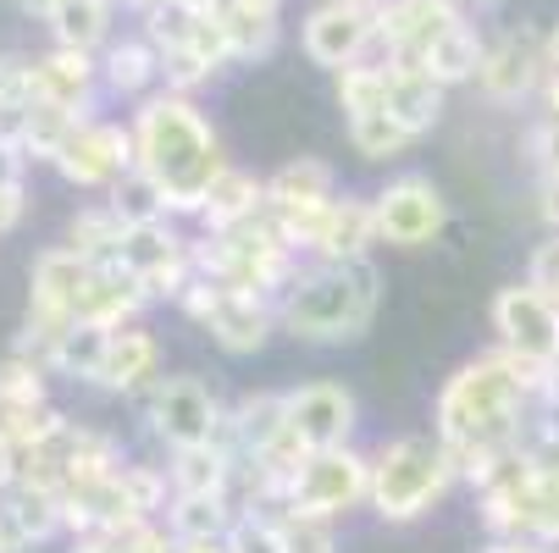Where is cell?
Wrapping results in <instances>:
<instances>
[{
  "mask_svg": "<svg viewBox=\"0 0 559 553\" xmlns=\"http://www.w3.org/2000/svg\"><path fill=\"white\" fill-rule=\"evenodd\" d=\"M45 399H50V365L12 349L0 360V410L7 405H45Z\"/></svg>",
  "mask_w": 559,
  "mask_h": 553,
  "instance_id": "d590c367",
  "label": "cell"
},
{
  "mask_svg": "<svg viewBox=\"0 0 559 553\" xmlns=\"http://www.w3.org/2000/svg\"><path fill=\"white\" fill-rule=\"evenodd\" d=\"M128 167H139V149H133V122H84L67 149L56 155V172L72 189H111Z\"/></svg>",
  "mask_w": 559,
  "mask_h": 553,
  "instance_id": "30bf717a",
  "label": "cell"
},
{
  "mask_svg": "<svg viewBox=\"0 0 559 553\" xmlns=\"http://www.w3.org/2000/svg\"><path fill=\"white\" fill-rule=\"evenodd\" d=\"M299 39H305V56L328 72L366 61L377 45V0H316Z\"/></svg>",
  "mask_w": 559,
  "mask_h": 553,
  "instance_id": "8992f818",
  "label": "cell"
},
{
  "mask_svg": "<svg viewBox=\"0 0 559 553\" xmlns=\"http://www.w3.org/2000/svg\"><path fill=\"white\" fill-rule=\"evenodd\" d=\"M255 216H266V183L250 178V172H238V167H227L211 183L205 205H200V227L205 232H233V227H245Z\"/></svg>",
  "mask_w": 559,
  "mask_h": 553,
  "instance_id": "44dd1931",
  "label": "cell"
},
{
  "mask_svg": "<svg viewBox=\"0 0 559 553\" xmlns=\"http://www.w3.org/2000/svg\"><path fill=\"white\" fill-rule=\"evenodd\" d=\"M122 232H128V221H122L111 205H90V211L72 216L67 244H72L78 255H90V261H111V255L122 250Z\"/></svg>",
  "mask_w": 559,
  "mask_h": 553,
  "instance_id": "d6a6232c",
  "label": "cell"
},
{
  "mask_svg": "<svg viewBox=\"0 0 559 553\" xmlns=\"http://www.w3.org/2000/svg\"><path fill=\"white\" fill-rule=\"evenodd\" d=\"M155 360H162V349H155V338L144 333V327H117L111 333V349H106V371H100V382L95 387H106V393H139V387H150L155 382Z\"/></svg>",
  "mask_w": 559,
  "mask_h": 553,
  "instance_id": "603a6c76",
  "label": "cell"
},
{
  "mask_svg": "<svg viewBox=\"0 0 559 553\" xmlns=\"http://www.w3.org/2000/svg\"><path fill=\"white\" fill-rule=\"evenodd\" d=\"M133 149H139V172L162 183L173 216H200L211 183L227 172L216 128L205 122L194 95H178V89H150L139 100Z\"/></svg>",
  "mask_w": 559,
  "mask_h": 553,
  "instance_id": "7a4b0ae2",
  "label": "cell"
},
{
  "mask_svg": "<svg viewBox=\"0 0 559 553\" xmlns=\"http://www.w3.org/2000/svg\"><path fill=\"white\" fill-rule=\"evenodd\" d=\"M277 327L283 322H277V299L272 293L227 288V282H222V304L211 310V322H205V333L216 338L222 354H261Z\"/></svg>",
  "mask_w": 559,
  "mask_h": 553,
  "instance_id": "5bb4252c",
  "label": "cell"
},
{
  "mask_svg": "<svg viewBox=\"0 0 559 553\" xmlns=\"http://www.w3.org/2000/svg\"><path fill=\"white\" fill-rule=\"evenodd\" d=\"M554 299H559V288H554Z\"/></svg>",
  "mask_w": 559,
  "mask_h": 553,
  "instance_id": "6125c7cd",
  "label": "cell"
},
{
  "mask_svg": "<svg viewBox=\"0 0 559 553\" xmlns=\"http://www.w3.org/2000/svg\"><path fill=\"white\" fill-rule=\"evenodd\" d=\"M227 553H288L277 515H238L227 531Z\"/></svg>",
  "mask_w": 559,
  "mask_h": 553,
  "instance_id": "b9f144b4",
  "label": "cell"
},
{
  "mask_svg": "<svg viewBox=\"0 0 559 553\" xmlns=\"http://www.w3.org/2000/svg\"><path fill=\"white\" fill-rule=\"evenodd\" d=\"M222 304V282H211V277H189V288L178 293V310L189 315V322H211V310Z\"/></svg>",
  "mask_w": 559,
  "mask_h": 553,
  "instance_id": "bcb514c9",
  "label": "cell"
},
{
  "mask_svg": "<svg viewBox=\"0 0 559 553\" xmlns=\"http://www.w3.org/2000/svg\"><path fill=\"white\" fill-rule=\"evenodd\" d=\"M56 454L67 465V488H95L122 470V448L106 432H84V426H67L56 437Z\"/></svg>",
  "mask_w": 559,
  "mask_h": 553,
  "instance_id": "d4e9b609",
  "label": "cell"
},
{
  "mask_svg": "<svg viewBox=\"0 0 559 553\" xmlns=\"http://www.w3.org/2000/svg\"><path fill=\"white\" fill-rule=\"evenodd\" d=\"M139 17H144V39H150L155 50H178V45H189V39H194V23H200V12L183 7V0H155V7L139 12Z\"/></svg>",
  "mask_w": 559,
  "mask_h": 553,
  "instance_id": "f35d334b",
  "label": "cell"
},
{
  "mask_svg": "<svg viewBox=\"0 0 559 553\" xmlns=\"http://www.w3.org/2000/svg\"><path fill=\"white\" fill-rule=\"evenodd\" d=\"M493 333H499V349H510L521 360H537V365H554L559 360V299H548L532 282L499 288Z\"/></svg>",
  "mask_w": 559,
  "mask_h": 553,
  "instance_id": "ba28073f",
  "label": "cell"
},
{
  "mask_svg": "<svg viewBox=\"0 0 559 553\" xmlns=\"http://www.w3.org/2000/svg\"><path fill=\"white\" fill-rule=\"evenodd\" d=\"M382 277L371 255L360 261H316L277 293V322L299 344H355L377 322Z\"/></svg>",
  "mask_w": 559,
  "mask_h": 553,
  "instance_id": "3957f363",
  "label": "cell"
},
{
  "mask_svg": "<svg viewBox=\"0 0 559 553\" xmlns=\"http://www.w3.org/2000/svg\"><path fill=\"white\" fill-rule=\"evenodd\" d=\"M117 482H122V493H128V504L139 515H162L173 504V477H167V470H155V465H122Z\"/></svg>",
  "mask_w": 559,
  "mask_h": 553,
  "instance_id": "ab89813d",
  "label": "cell"
},
{
  "mask_svg": "<svg viewBox=\"0 0 559 553\" xmlns=\"http://www.w3.org/2000/svg\"><path fill=\"white\" fill-rule=\"evenodd\" d=\"M377 244V205L371 200H333L322 216V232H316L310 255L316 261H360Z\"/></svg>",
  "mask_w": 559,
  "mask_h": 553,
  "instance_id": "ac0fdd59",
  "label": "cell"
},
{
  "mask_svg": "<svg viewBox=\"0 0 559 553\" xmlns=\"http://www.w3.org/2000/svg\"><path fill=\"white\" fill-rule=\"evenodd\" d=\"M460 482V465L443 437H393L371 454V509L393 526L427 515Z\"/></svg>",
  "mask_w": 559,
  "mask_h": 553,
  "instance_id": "277c9868",
  "label": "cell"
},
{
  "mask_svg": "<svg viewBox=\"0 0 559 553\" xmlns=\"http://www.w3.org/2000/svg\"><path fill=\"white\" fill-rule=\"evenodd\" d=\"M443 95H449V89L438 84L427 67L388 61V100H382V111H388L399 128H411L416 139L438 128V117H443Z\"/></svg>",
  "mask_w": 559,
  "mask_h": 553,
  "instance_id": "9a60e30c",
  "label": "cell"
},
{
  "mask_svg": "<svg viewBox=\"0 0 559 553\" xmlns=\"http://www.w3.org/2000/svg\"><path fill=\"white\" fill-rule=\"evenodd\" d=\"M355 393L338 382H305L288 393V432L316 454V448H344L355 437Z\"/></svg>",
  "mask_w": 559,
  "mask_h": 553,
  "instance_id": "4fadbf2b",
  "label": "cell"
},
{
  "mask_svg": "<svg viewBox=\"0 0 559 553\" xmlns=\"http://www.w3.org/2000/svg\"><path fill=\"white\" fill-rule=\"evenodd\" d=\"M56 7H61V0H17V12H23V17H39V23H50Z\"/></svg>",
  "mask_w": 559,
  "mask_h": 553,
  "instance_id": "11a10c76",
  "label": "cell"
},
{
  "mask_svg": "<svg viewBox=\"0 0 559 553\" xmlns=\"http://www.w3.org/2000/svg\"><path fill=\"white\" fill-rule=\"evenodd\" d=\"M283 432H288V393H245V399L222 416L216 443H227L233 454H261Z\"/></svg>",
  "mask_w": 559,
  "mask_h": 553,
  "instance_id": "2e32d148",
  "label": "cell"
},
{
  "mask_svg": "<svg viewBox=\"0 0 559 553\" xmlns=\"http://www.w3.org/2000/svg\"><path fill=\"white\" fill-rule=\"evenodd\" d=\"M28 89V61L23 56H0V106H7V100H17ZM28 100V95H23Z\"/></svg>",
  "mask_w": 559,
  "mask_h": 553,
  "instance_id": "c3c4849f",
  "label": "cell"
},
{
  "mask_svg": "<svg viewBox=\"0 0 559 553\" xmlns=\"http://www.w3.org/2000/svg\"><path fill=\"white\" fill-rule=\"evenodd\" d=\"M349 144H355V155H366V161H388V155L411 149L416 133L399 128L388 111H355L349 117Z\"/></svg>",
  "mask_w": 559,
  "mask_h": 553,
  "instance_id": "e575fe53",
  "label": "cell"
},
{
  "mask_svg": "<svg viewBox=\"0 0 559 553\" xmlns=\"http://www.w3.org/2000/svg\"><path fill=\"white\" fill-rule=\"evenodd\" d=\"M465 7H493V0H465Z\"/></svg>",
  "mask_w": 559,
  "mask_h": 553,
  "instance_id": "91938a15",
  "label": "cell"
},
{
  "mask_svg": "<svg viewBox=\"0 0 559 553\" xmlns=\"http://www.w3.org/2000/svg\"><path fill=\"white\" fill-rule=\"evenodd\" d=\"M178 553H227V537H189L178 542Z\"/></svg>",
  "mask_w": 559,
  "mask_h": 553,
  "instance_id": "f5cc1de1",
  "label": "cell"
},
{
  "mask_svg": "<svg viewBox=\"0 0 559 553\" xmlns=\"http://www.w3.org/2000/svg\"><path fill=\"white\" fill-rule=\"evenodd\" d=\"M526 537L559 548V470H537L532 465V477H526Z\"/></svg>",
  "mask_w": 559,
  "mask_h": 553,
  "instance_id": "8d00e7d4",
  "label": "cell"
},
{
  "mask_svg": "<svg viewBox=\"0 0 559 553\" xmlns=\"http://www.w3.org/2000/svg\"><path fill=\"white\" fill-rule=\"evenodd\" d=\"M233 470H238V454L227 443H189V448H173V493H227L233 488Z\"/></svg>",
  "mask_w": 559,
  "mask_h": 553,
  "instance_id": "cb8c5ba5",
  "label": "cell"
},
{
  "mask_svg": "<svg viewBox=\"0 0 559 553\" xmlns=\"http://www.w3.org/2000/svg\"><path fill=\"white\" fill-rule=\"evenodd\" d=\"M106 349H111V327H100V322H72V327L61 333L56 354H50V371L95 387L100 371H106Z\"/></svg>",
  "mask_w": 559,
  "mask_h": 553,
  "instance_id": "4316f807",
  "label": "cell"
},
{
  "mask_svg": "<svg viewBox=\"0 0 559 553\" xmlns=\"http://www.w3.org/2000/svg\"><path fill=\"white\" fill-rule=\"evenodd\" d=\"M333 200H338V178L316 155H299V161H288L266 178V211H322Z\"/></svg>",
  "mask_w": 559,
  "mask_h": 553,
  "instance_id": "ffe728a7",
  "label": "cell"
},
{
  "mask_svg": "<svg viewBox=\"0 0 559 553\" xmlns=\"http://www.w3.org/2000/svg\"><path fill=\"white\" fill-rule=\"evenodd\" d=\"M95 84H100V61L95 50H72V45H50L45 56L28 61V100H50V106H67L84 122H95Z\"/></svg>",
  "mask_w": 559,
  "mask_h": 553,
  "instance_id": "7c38bea8",
  "label": "cell"
},
{
  "mask_svg": "<svg viewBox=\"0 0 559 553\" xmlns=\"http://www.w3.org/2000/svg\"><path fill=\"white\" fill-rule=\"evenodd\" d=\"M189 250V239H178V227H173V216H162V221H139V227H128L122 232V261L144 277V272H155V266H167V261H178Z\"/></svg>",
  "mask_w": 559,
  "mask_h": 553,
  "instance_id": "f1b7e54d",
  "label": "cell"
},
{
  "mask_svg": "<svg viewBox=\"0 0 559 553\" xmlns=\"http://www.w3.org/2000/svg\"><path fill=\"white\" fill-rule=\"evenodd\" d=\"M543 77H548L543 34H532V28H510V34L488 39L483 72H476V89H483L493 106H521V100L543 95Z\"/></svg>",
  "mask_w": 559,
  "mask_h": 553,
  "instance_id": "8fae6325",
  "label": "cell"
},
{
  "mask_svg": "<svg viewBox=\"0 0 559 553\" xmlns=\"http://www.w3.org/2000/svg\"><path fill=\"white\" fill-rule=\"evenodd\" d=\"M233 520H238V509H233L227 493H173V504H167V526H173L178 542H189V537H227Z\"/></svg>",
  "mask_w": 559,
  "mask_h": 553,
  "instance_id": "83f0119b",
  "label": "cell"
},
{
  "mask_svg": "<svg viewBox=\"0 0 559 553\" xmlns=\"http://www.w3.org/2000/svg\"><path fill=\"white\" fill-rule=\"evenodd\" d=\"M0 553H7V537H0Z\"/></svg>",
  "mask_w": 559,
  "mask_h": 553,
  "instance_id": "94428289",
  "label": "cell"
},
{
  "mask_svg": "<svg viewBox=\"0 0 559 553\" xmlns=\"http://www.w3.org/2000/svg\"><path fill=\"white\" fill-rule=\"evenodd\" d=\"M117 7H133V12H150V7H155V0H117Z\"/></svg>",
  "mask_w": 559,
  "mask_h": 553,
  "instance_id": "680465c9",
  "label": "cell"
},
{
  "mask_svg": "<svg viewBox=\"0 0 559 553\" xmlns=\"http://www.w3.org/2000/svg\"><path fill=\"white\" fill-rule=\"evenodd\" d=\"M216 77V67L194 50V45H178V50H162V84L178 89V95H194Z\"/></svg>",
  "mask_w": 559,
  "mask_h": 553,
  "instance_id": "60d3db41",
  "label": "cell"
},
{
  "mask_svg": "<svg viewBox=\"0 0 559 553\" xmlns=\"http://www.w3.org/2000/svg\"><path fill=\"white\" fill-rule=\"evenodd\" d=\"M483 56H488V39L476 34V23L454 17L427 50L416 67H427L443 89H460V84H476V72H483Z\"/></svg>",
  "mask_w": 559,
  "mask_h": 553,
  "instance_id": "d6986e66",
  "label": "cell"
},
{
  "mask_svg": "<svg viewBox=\"0 0 559 553\" xmlns=\"http://www.w3.org/2000/svg\"><path fill=\"white\" fill-rule=\"evenodd\" d=\"M233 7H250L261 17H283V0H233Z\"/></svg>",
  "mask_w": 559,
  "mask_h": 553,
  "instance_id": "6f0895ef",
  "label": "cell"
},
{
  "mask_svg": "<svg viewBox=\"0 0 559 553\" xmlns=\"http://www.w3.org/2000/svg\"><path fill=\"white\" fill-rule=\"evenodd\" d=\"M382 100H388V61L366 56V61H355V67L338 72V106H344V117L382 111Z\"/></svg>",
  "mask_w": 559,
  "mask_h": 553,
  "instance_id": "74e56055",
  "label": "cell"
},
{
  "mask_svg": "<svg viewBox=\"0 0 559 553\" xmlns=\"http://www.w3.org/2000/svg\"><path fill=\"white\" fill-rule=\"evenodd\" d=\"M106 205L128 221V227H139V221H162V216H173L167 211V194H162V183H155L150 172H139V167H128L111 189H106Z\"/></svg>",
  "mask_w": 559,
  "mask_h": 553,
  "instance_id": "1f68e13d",
  "label": "cell"
},
{
  "mask_svg": "<svg viewBox=\"0 0 559 553\" xmlns=\"http://www.w3.org/2000/svg\"><path fill=\"white\" fill-rule=\"evenodd\" d=\"M23 211H28V189H23V178H0V232H17Z\"/></svg>",
  "mask_w": 559,
  "mask_h": 553,
  "instance_id": "7dc6e473",
  "label": "cell"
},
{
  "mask_svg": "<svg viewBox=\"0 0 559 553\" xmlns=\"http://www.w3.org/2000/svg\"><path fill=\"white\" fill-rule=\"evenodd\" d=\"M17 459H23V448H17L7 432H0V493H7V488L17 482Z\"/></svg>",
  "mask_w": 559,
  "mask_h": 553,
  "instance_id": "816d5d0a",
  "label": "cell"
},
{
  "mask_svg": "<svg viewBox=\"0 0 559 553\" xmlns=\"http://www.w3.org/2000/svg\"><path fill=\"white\" fill-rule=\"evenodd\" d=\"M100 84H106L117 100H144L155 84H162V50H155L144 34L106 45V56H100Z\"/></svg>",
  "mask_w": 559,
  "mask_h": 553,
  "instance_id": "7402d4cb",
  "label": "cell"
},
{
  "mask_svg": "<svg viewBox=\"0 0 559 553\" xmlns=\"http://www.w3.org/2000/svg\"><path fill=\"white\" fill-rule=\"evenodd\" d=\"M355 504H371V459L355 454L349 443L344 448H316L288 488V509H299V515L333 520Z\"/></svg>",
  "mask_w": 559,
  "mask_h": 553,
  "instance_id": "5b68a950",
  "label": "cell"
},
{
  "mask_svg": "<svg viewBox=\"0 0 559 553\" xmlns=\"http://www.w3.org/2000/svg\"><path fill=\"white\" fill-rule=\"evenodd\" d=\"M543 117H554V122H559V72H548V77H543Z\"/></svg>",
  "mask_w": 559,
  "mask_h": 553,
  "instance_id": "db71d44e",
  "label": "cell"
},
{
  "mask_svg": "<svg viewBox=\"0 0 559 553\" xmlns=\"http://www.w3.org/2000/svg\"><path fill=\"white\" fill-rule=\"evenodd\" d=\"M111 17H117V0H61L50 12V39L72 50H106Z\"/></svg>",
  "mask_w": 559,
  "mask_h": 553,
  "instance_id": "484cf974",
  "label": "cell"
},
{
  "mask_svg": "<svg viewBox=\"0 0 559 553\" xmlns=\"http://www.w3.org/2000/svg\"><path fill=\"white\" fill-rule=\"evenodd\" d=\"M371 205H377V239H382V244H399V250L432 244L438 232H443V221H449V205H443L438 183L421 178V172L393 178Z\"/></svg>",
  "mask_w": 559,
  "mask_h": 553,
  "instance_id": "9c48e42d",
  "label": "cell"
},
{
  "mask_svg": "<svg viewBox=\"0 0 559 553\" xmlns=\"http://www.w3.org/2000/svg\"><path fill=\"white\" fill-rule=\"evenodd\" d=\"M548 371L554 365H537V360H521L510 349H493V354H476L465 360L443 393H438V437L449 443L460 477L471 488H483L493 470L504 465V454L521 448L537 405H543V387H548Z\"/></svg>",
  "mask_w": 559,
  "mask_h": 553,
  "instance_id": "6da1fadb",
  "label": "cell"
},
{
  "mask_svg": "<svg viewBox=\"0 0 559 553\" xmlns=\"http://www.w3.org/2000/svg\"><path fill=\"white\" fill-rule=\"evenodd\" d=\"M543 61H548V72H559V23L543 34Z\"/></svg>",
  "mask_w": 559,
  "mask_h": 553,
  "instance_id": "9f6ffc18",
  "label": "cell"
},
{
  "mask_svg": "<svg viewBox=\"0 0 559 553\" xmlns=\"http://www.w3.org/2000/svg\"><path fill=\"white\" fill-rule=\"evenodd\" d=\"M144 416L167 448H189V443H216L227 410L216 405V393L200 376H162L144 399Z\"/></svg>",
  "mask_w": 559,
  "mask_h": 553,
  "instance_id": "52a82bcc",
  "label": "cell"
},
{
  "mask_svg": "<svg viewBox=\"0 0 559 553\" xmlns=\"http://www.w3.org/2000/svg\"><path fill=\"white\" fill-rule=\"evenodd\" d=\"M537 221H543L548 232H559V172L537 178Z\"/></svg>",
  "mask_w": 559,
  "mask_h": 553,
  "instance_id": "681fc988",
  "label": "cell"
},
{
  "mask_svg": "<svg viewBox=\"0 0 559 553\" xmlns=\"http://www.w3.org/2000/svg\"><path fill=\"white\" fill-rule=\"evenodd\" d=\"M554 553H559V548H554Z\"/></svg>",
  "mask_w": 559,
  "mask_h": 553,
  "instance_id": "be15d7a7",
  "label": "cell"
},
{
  "mask_svg": "<svg viewBox=\"0 0 559 553\" xmlns=\"http://www.w3.org/2000/svg\"><path fill=\"white\" fill-rule=\"evenodd\" d=\"M277 531H283L288 553H333V526H328L322 515L283 509V515H277Z\"/></svg>",
  "mask_w": 559,
  "mask_h": 553,
  "instance_id": "7bdbcfd3",
  "label": "cell"
},
{
  "mask_svg": "<svg viewBox=\"0 0 559 553\" xmlns=\"http://www.w3.org/2000/svg\"><path fill=\"white\" fill-rule=\"evenodd\" d=\"M521 161H526L537 178L559 172V122H554V117H537V122L526 128V139H521Z\"/></svg>",
  "mask_w": 559,
  "mask_h": 553,
  "instance_id": "ee69618b",
  "label": "cell"
},
{
  "mask_svg": "<svg viewBox=\"0 0 559 553\" xmlns=\"http://www.w3.org/2000/svg\"><path fill=\"white\" fill-rule=\"evenodd\" d=\"M56 531H61V493H39V488L0 493V537H7V553H28V548L50 542Z\"/></svg>",
  "mask_w": 559,
  "mask_h": 553,
  "instance_id": "e0dca14e",
  "label": "cell"
},
{
  "mask_svg": "<svg viewBox=\"0 0 559 553\" xmlns=\"http://www.w3.org/2000/svg\"><path fill=\"white\" fill-rule=\"evenodd\" d=\"M117 537V553H178V537H173V526L162 531L155 520H139V526H128V531H111Z\"/></svg>",
  "mask_w": 559,
  "mask_h": 553,
  "instance_id": "f6af8a7d",
  "label": "cell"
},
{
  "mask_svg": "<svg viewBox=\"0 0 559 553\" xmlns=\"http://www.w3.org/2000/svg\"><path fill=\"white\" fill-rule=\"evenodd\" d=\"M483 553H554L548 542H537V537H493Z\"/></svg>",
  "mask_w": 559,
  "mask_h": 553,
  "instance_id": "f907efd6",
  "label": "cell"
},
{
  "mask_svg": "<svg viewBox=\"0 0 559 553\" xmlns=\"http://www.w3.org/2000/svg\"><path fill=\"white\" fill-rule=\"evenodd\" d=\"M84 128V117L78 111H67V106H50V100H34V111H28V139H23V155L28 161H45V167H56V155L67 149V139Z\"/></svg>",
  "mask_w": 559,
  "mask_h": 553,
  "instance_id": "4dcf8cb0",
  "label": "cell"
},
{
  "mask_svg": "<svg viewBox=\"0 0 559 553\" xmlns=\"http://www.w3.org/2000/svg\"><path fill=\"white\" fill-rule=\"evenodd\" d=\"M72 421L45 399V405H7L0 410V432H7L17 448H45V443H56L61 432H67Z\"/></svg>",
  "mask_w": 559,
  "mask_h": 553,
  "instance_id": "836d02e7",
  "label": "cell"
},
{
  "mask_svg": "<svg viewBox=\"0 0 559 553\" xmlns=\"http://www.w3.org/2000/svg\"><path fill=\"white\" fill-rule=\"evenodd\" d=\"M222 28H227V45H233V61H266L277 50V17H261L250 7H233V0H222L216 7Z\"/></svg>",
  "mask_w": 559,
  "mask_h": 553,
  "instance_id": "f546056e",
  "label": "cell"
}]
</instances>
